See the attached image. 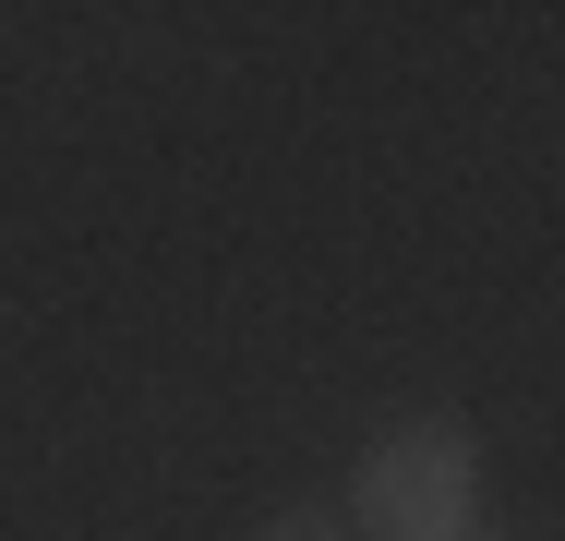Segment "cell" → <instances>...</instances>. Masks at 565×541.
I'll return each mask as SVG.
<instances>
[{"label":"cell","instance_id":"obj_1","mask_svg":"<svg viewBox=\"0 0 565 541\" xmlns=\"http://www.w3.org/2000/svg\"><path fill=\"white\" fill-rule=\"evenodd\" d=\"M338 530L361 541H469L481 530V445L457 422H397L361 445L338 494Z\"/></svg>","mask_w":565,"mask_h":541},{"label":"cell","instance_id":"obj_2","mask_svg":"<svg viewBox=\"0 0 565 541\" xmlns=\"http://www.w3.org/2000/svg\"><path fill=\"white\" fill-rule=\"evenodd\" d=\"M253 541H349V530H338V506H277Z\"/></svg>","mask_w":565,"mask_h":541},{"label":"cell","instance_id":"obj_3","mask_svg":"<svg viewBox=\"0 0 565 541\" xmlns=\"http://www.w3.org/2000/svg\"><path fill=\"white\" fill-rule=\"evenodd\" d=\"M469 541H493V530H469Z\"/></svg>","mask_w":565,"mask_h":541}]
</instances>
